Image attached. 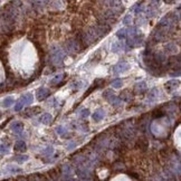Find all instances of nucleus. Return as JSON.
I'll return each instance as SVG.
<instances>
[{
  "label": "nucleus",
  "instance_id": "obj_1",
  "mask_svg": "<svg viewBox=\"0 0 181 181\" xmlns=\"http://www.w3.org/2000/svg\"><path fill=\"white\" fill-rule=\"evenodd\" d=\"M63 58H64L63 51L58 46H56V45L52 46V48H51V59H52L53 64L55 65L62 64L63 63Z\"/></svg>",
  "mask_w": 181,
  "mask_h": 181
},
{
  "label": "nucleus",
  "instance_id": "obj_2",
  "mask_svg": "<svg viewBox=\"0 0 181 181\" xmlns=\"http://www.w3.org/2000/svg\"><path fill=\"white\" fill-rule=\"evenodd\" d=\"M129 68H130L129 63H126L125 61H121V62H118L116 65H114L112 67V73L114 75H118V74L125 73L126 71H129Z\"/></svg>",
  "mask_w": 181,
  "mask_h": 181
},
{
  "label": "nucleus",
  "instance_id": "obj_3",
  "mask_svg": "<svg viewBox=\"0 0 181 181\" xmlns=\"http://www.w3.org/2000/svg\"><path fill=\"white\" fill-rule=\"evenodd\" d=\"M33 100H34V97H33V94H31V93H27L25 95H23V96L20 97V100L18 101L17 105L15 106V110H16V111H19L25 104L33 103Z\"/></svg>",
  "mask_w": 181,
  "mask_h": 181
},
{
  "label": "nucleus",
  "instance_id": "obj_4",
  "mask_svg": "<svg viewBox=\"0 0 181 181\" xmlns=\"http://www.w3.org/2000/svg\"><path fill=\"white\" fill-rule=\"evenodd\" d=\"M49 95H51V90L48 89H46V87H39L37 92H36V96H37V100L39 102L46 100Z\"/></svg>",
  "mask_w": 181,
  "mask_h": 181
},
{
  "label": "nucleus",
  "instance_id": "obj_5",
  "mask_svg": "<svg viewBox=\"0 0 181 181\" xmlns=\"http://www.w3.org/2000/svg\"><path fill=\"white\" fill-rule=\"evenodd\" d=\"M158 97H159V90L158 89H152L149 92L145 102L146 103H154V102L158 101Z\"/></svg>",
  "mask_w": 181,
  "mask_h": 181
},
{
  "label": "nucleus",
  "instance_id": "obj_6",
  "mask_svg": "<svg viewBox=\"0 0 181 181\" xmlns=\"http://www.w3.org/2000/svg\"><path fill=\"white\" fill-rule=\"evenodd\" d=\"M142 41H143V37L138 34V35H135L133 37H130L128 44H129L130 47H136V46H140L142 44Z\"/></svg>",
  "mask_w": 181,
  "mask_h": 181
},
{
  "label": "nucleus",
  "instance_id": "obj_7",
  "mask_svg": "<svg viewBox=\"0 0 181 181\" xmlns=\"http://www.w3.org/2000/svg\"><path fill=\"white\" fill-rule=\"evenodd\" d=\"M179 85H180V82H179V81L172 79V81H169V82H167V83L164 84V87H166V90H167L168 93H172L173 90H176L179 87Z\"/></svg>",
  "mask_w": 181,
  "mask_h": 181
},
{
  "label": "nucleus",
  "instance_id": "obj_8",
  "mask_svg": "<svg viewBox=\"0 0 181 181\" xmlns=\"http://www.w3.org/2000/svg\"><path fill=\"white\" fill-rule=\"evenodd\" d=\"M105 116V111H104L103 108H97V110H95V112L93 113V120L95 121V122H100V121H102Z\"/></svg>",
  "mask_w": 181,
  "mask_h": 181
},
{
  "label": "nucleus",
  "instance_id": "obj_9",
  "mask_svg": "<svg viewBox=\"0 0 181 181\" xmlns=\"http://www.w3.org/2000/svg\"><path fill=\"white\" fill-rule=\"evenodd\" d=\"M146 90H148V86H146V83H145V82L136 83L135 86H134V93H135V94H143Z\"/></svg>",
  "mask_w": 181,
  "mask_h": 181
},
{
  "label": "nucleus",
  "instance_id": "obj_10",
  "mask_svg": "<svg viewBox=\"0 0 181 181\" xmlns=\"http://www.w3.org/2000/svg\"><path fill=\"white\" fill-rule=\"evenodd\" d=\"M39 121L43 123V124H45V125H48V124H51L53 122V116L51 113H44L41 116L39 117Z\"/></svg>",
  "mask_w": 181,
  "mask_h": 181
},
{
  "label": "nucleus",
  "instance_id": "obj_11",
  "mask_svg": "<svg viewBox=\"0 0 181 181\" xmlns=\"http://www.w3.org/2000/svg\"><path fill=\"white\" fill-rule=\"evenodd\" d=\"M40 111H41V108H40L39 106H35V107H33V108H27L26 112H25V116L27 117L34 116V115L40 113Z\"/></svg>",
  "mask_w": 181,
  "mask_h": 181
},
{
  "label": "nucleus",
  "instance_id": "obj_12",
  "mask_svg": "<svg viewBox=\"0 0 181 181\" xmlns=\"http://www.w3.org/2000/svg\"><path fill=\"white\" fill-rule=\"evenodd\" d=\"M123 49H124V44L122 41H115L111 46V51L113 53H118L121 51H123Z\"/></svg>",
  "mask_w": 181,
  "mask_h": 181
},
{
  "label": "nucleus",
  "instance_id": "obj_13",
  "mask_svg": "<svg viewBox=\"0 0 181 181\" xmlns=\"http://www.w3.org/2000/svg\"><path fill=\"white\" fill-rule=\"evenodd\" d=\"M120 98H121L122 101L129 102V101H131V98H132V92H131L130 90H122L121 94H120Z\"/></svg>",
  "mask_w": 181,
  "mask_h": 181
},
{
  "label": "nucleus",
  "instance_id": "obj_14",
  "mask_svg": "<svg viewBox=\"0 0 181 181\" xmlns=\"http://www.w3.org/2000/svg\"><path fill=\"white\" fill-rule=\"evenodd\" d=\"M107 101L110 102L111 105H114V106H118V105L121 104V98L117 97L115 94H113L112 96H110V97L107 98Z\"/></svg>",
  "mask_w": 181,
  "mask_h": 181
},
{
  "label": "nucleus",
  "instance_id": "obj_15",
  "mask_svg": "<svg viewBox=\"0 0 181 181\" xmlns=\"http://www.w3.org/2000/svg\"><path fill=\"white\" fill-rule=\"evenodd\" d=\"M164 52L167 53V54H172V53H176L177 51V46H176V44H173V43H168L166 46H164Z\"/></svg>",
  "mask_w": 181,
  "mask_h": 181
},
{
  "label": "nucleus",
  "instance_id": "obj_16",
  "mask_svg": "<svg viewBox=\"0 0 181 181\" xmlns=\"http://www.w3.org/2000/svg\"><path fill=\"white\" fill-rule=\"evenodd\" d=\"M63 76H64V74H58V75H56L55 77H53L51 81H49V84L51 85H57V84H59V82L63 79Z\"/></svg>",
  "mask_w": 181,
  "mask_h": 181
},
{
  "label": "nucleus",
  "instance_id": "obj_17",
  "mask_svg": "<svg viewBox=\"0 0 181 181\" xmlns=\"http://www.w3.org/2000/svg\"><path fill=\"white\" fill-rule=\"evenodd\" d=\"M15 150L17 151H25L26 150V143L24 141H18L15 144Z\"/></svg>",
  "mask_w": 181,
  "mask_h": 181
},
{
  "label": "nucleus",
  "instance_id": "obj_18",
  "mask_svg": "<svg viewBox=\"0 0 181 181\" xmlns=\"http://www.w3.org/2000/svg\"><path fill=\"white\" fill-rule=\"evenodd\" d=\"M164 115H166V113L161 108H156V110H154L152 112V116L154 117V118H160V117H163Z\"/></svg>",
  "mask_w": 181,
  "mask_h": 181
},
{
  "label": "nucleus",
  "instance_id": "obj_19",
  "mask_svg": "<svg viewBox=\"0 0 181 181\" xmlns=\"http://www.w3.org/2000/svg\"><path fill=\"white\" fill-rule=\"evenodd\" d=\"M11 129L15 130L13 132H17V133H19V132H21L23 129H24V125H23V123H20V122H16V123H13V125H11Z\"/></svg>",
  "mask_w": 181,
  "mask_h": 181
},
{
  "label": "nucleus",
  "instance_id": "obj_20",
  "mask_svg": "<svg viewBox=\"0 0 181 181\" xmlns=\"http://www.w3.org/2000/svg\"><path fill=\"white\" fill-rule=\"evenodd\" d=\"M138 34H139V30L135 27H132V28H130L129 30H126V36H129V37H133V36H135Z\"/></svg>",
  "mask_w": 181,
  "mask_h": 181
},
{
  "label": "nucleus",
  "instance_id": "obj_21",
  "mask_svg": "<svg viewBox=\"0 0 181 181\" xmlns=\"http://www.w3.org/2000/svg\"><path fill=\"white\" fill-rule=\"evenodd\" d=\"M116 37L120 39H124L126 37V29L122 28V29H118L116 33Z\"/></svg>",
  "mask_w": 181,
  "mask_h": 181
},
{
  "label": "nucleus",
  "instance_id": "obj_22",
  "mask_svg": "<svg viewBox=\"0 0 181 181\" xmlns=\"http://www.w3.org/2000/svg\"><path fill=\"white\" fill-rule=\"evenodd\" d=\"M112 86H113L114 89H120V87L123 86V82H122L121 79H114V81L112 82Z\"/></svg>",
  "mask_w": 181,
  "mask_h": 181
},
{
  "label": "nucleus",
  "instance_id": "obj_23",
  "mask_svg": "<svg viewBox=\"0 0 181 181\" xmlns=\"http://www.w3.org/2000/svg\"><path fill=\"white\" fill-rule=\"evenodd\" d=\"M53 153H54V148L53 146H47V148H45L43 150V154L45 155H51Z\"/></svg>",
  "mask_w": 181,
  "mask_h": 181
},
{
  "label": "nucleus",
  "instance_id": "obj_24",
  "mask_svg": "<svg viewBox=\"0 0 181 181\" xmlns=\"http://www.w3.org/2000/svg\"><path fill=\"white\" fill-rule=\"evenodd\" d=\"M89 116H90V110H89V108L82 110V112H81V117H82V118H87Z\"/></svg>",
  "mask_w": 181,
  "mask_h": 181
},
{
  "label": "nucleus",
  "instance_id": "obj_25",
  "mask_svg": "<svg viewBox=\"0 0 181 181\" xmlns=\"http://www.w3.org/2000/svg\"><path fill=\"white\" fill-rule=\"evenodd\" d=\"M114 94V92L112 90H104L103 92V97L105 98V100H107L110 96H112Z\"/></svg>",
  "mask_w": 181,
  "mask_h": 181
},
{
  "label": "nucleus",
  "instance_id": "obj_26",
  "mask_svg": "<svg viewBox=\"0 0 181 181\" xmlns=\"http://www.w3.org/2000/svg\"><path fill=\"white\" fill-rule=\"evenodd\" d=\"M56 132H57L59 135H64L65 133H66V129H65L63 125H59V126L56 128Z\"/></svg>",
  "mask_w": 181,
  "mask_h": 181
},
{
  "label": "nucleus",
  "instance_id": "obj_27",
  "mask_svg": "<svg viewBox=\"0 0 181 181\" xmlns=\"http://www.w3.org/2000/svg\"><path fill=\"white\" fill-rule=\"evenodd\" d=\"M16 160L18 161V162H25V161H27L28 160V155H17L16 156Z\"/></svg>",
  "mask_w": 181,
  "mask_h": 181
},
{
  "label": "nucleus",
  "instance_id": "obj_28",
  "mask_svg": "<svg viewBox=\"0 0 181 181\" xmlns=\"http://www.w3.org/2000/svg\"><path fill=\"white\" fill-rule=\"evenodd\" d=\"M71 171H72V168H71V166H67V164L63 166V173H64L65 176H67L68 173H71Z\"/></svg>",
  "mask_w": 181,
  "mask_h": 181
},
{
  "label": "nucleus",
  "instance_id": "obj_29",
  "mask_svg": "<svg viewBox=\"0 0 181 181\" xmlns=\"http://www.w3.org/2000/svg\"><path fill=\"white\" fill-rule=\"evenodd\" d=\"M13 102V98H10V97H9V98H6L5 102H3V105H5V106H9Z\"/></svg>",
  "mask_w": 181,
  "mask_h": 181
},
{
  "label": "nucleus",
  "instance_id": "obj_30",
  "mask_svg": "<svg viewBox=\"0 0 181 181\" xmlns=\"http://www.w3.org/2000/svg\"><path fill=\"white\" fill-rule=\"evenodd\" d=\"M74 146H75V143L74 142H69L67 144V148H68V149H72V148H74Z\"/></svg>",
  "mask_w": 181,
  "mask_h": 181
},
{
  "label": "nucleus",
  "instance_id": "obj_31",
  "mask_svg": "<svg viewBox=\"0 0 181 181\" xmlns=\"http://www.w3.org/2000/svg\"><path fill=\"white\" fill-rule=\"evenodd\" d=\"M166 2H168V3H170V2H172V0H166Z\"/></svg>",
  "mask_w": 181,
  "mask_h": 181
}]
</instances>
